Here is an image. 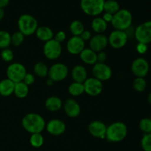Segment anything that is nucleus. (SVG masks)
Listing matches in <instances>:
<instances>
[{
  "label": "nucleus",
  "mask_w": 151,
  "mask_h": 151,
  "mask_svg": "<svg viewBox=\"0 0 151 151\" xmlns=\"http://www.w3.org/2000/svg\"><path fill=\"white\" fill-rule=\"evenodd\" d=\"M18 27L19 32L24 36H29L35 32L38 27L37 20L32 16L29 14H23L18 20Z\"/></svg>",
  "instance_id": "nucleus-4"
},
{
  "label": "nucleus",
  "mask_w": 151,
  "mask_h": 151,
  "mask_svg": "<svg viewBox=\"0 0 151 151\" xmlns=\"http://www.w3.org/2000/svg\"><path fill=\"white\" fill-rule=\"evenodd\" d=\"M150 119H151V118H150Z\"/></svg>",
  "instance_id": "nucleus-47"
},
{
  "label": "nucleus",
  "mask_w": 151,
  "mask_h": 151,
  "mask_svg": "<svg viewBox=\"0 0 151 151\" xmlns=\"http://www.w3.org/2000/svg\"><path fill=\"white\" fill-rule=\"evenodd\" d=\"M141 147L144 151H151V133L144 134L141 139Z\"/></svg>",
  "instance_id": "nucleus-35"
},
{
  "label": "nucleus",
  "mask_w": 151,
  "mask_h": 151,
  "mask_svg": "<svg viewBox=\"0 0 151 151\" xmlns=\"http://www.w3.org/2000/svg\"><path fill=\"white\" fill-rule=\"evenodd\" d=\"M54 83L55 82L52 81V80H51L50 78H49L47 81V86H52L53 84H54Z\"/></svg>",
  "instance_id": "nucleus-45"
},
{
  "label": "nucleus",
  "mask_w": 151,
  "mask_h": 151,
  "mask_svg": "<svg viewBox=\"0 0 151 151\" xmlns=\"http://www.w3.org/2000/svg\"><path fill=\"white\" fill-rule=\"evenodd\" d=\"M84 91L91 97H97L100 95L103 89V82L97 78H88L83 83Z\"/></svg>",
  "instance_id": "nucleus-11"
},
{
  "label": "nucleus",
  "mask_w": 151,
  "mask_h": 151,
  "mask_svg": "<svg viewBox=\"0 0 151 151\" xmlns=\"http://www.w3.org/2000/svg\"><path fill=\"white\" fill-rule=\"evenodd\" d=\"M29 93V86L24 82H19L15 83L14 92L13 94L19 99L25 98Z\"/></svg>",
  "instance_id": "nucleus-25"
},
{
  "label": "nucleus",
  "mask_w": 151,
  "mask_h": 151,
  "mask_svg": "<svg viewBox=\"0 0 151 151\" xmlns=\"http://www.w3.org/2000/svg\"><path fill=\"white\" fill-rule=\"evenodd\" d=\"M1 57L4 61L5 62H10L13 60L14 55H13V51L10 50L9 48L4 49L1 53Z\"/></svg>",
  "instance_id": "nucleus-36"
},
{
  "label": "nucleus",
  "mask_w": 151,
  "mask_h": 151,
  "mask_svg": "<svg viewBox=\"0 0 151 151\" xmlns=\"http://www.w3.org/2000/svg\"><path fill=\"white\" fill-rule=\"evenodd\" d=\"M44 139L41 134H31L29 137V143L35 148H39L44 145Z\"/></svg>",
  "instance_id": "nucleus-31"
},
{
  "label": "nucleus",
  "mask_w": 151,
  "mask_h": 151,
  "mask_svg": "<svg viewBox=\"0 0 151 151\" xmlns=\"http://www.w3.org/2000/svg\"><path fill=\"white\" fill-rule=\"evenodd\" d=\"M22 82H24L26 85H27L28 86H29L34 83V82H35V77H34V75H32V74L27 73L26 75H25Z\"/></svg>",
  "instance_id": "nucleus-37"
},
{
  "label": "nucleus",
  "mask_w": 151,
  "mask_h": 151,
  "mask_svg": "<svg viewBox=\"0 0 151 151\" xmlns=\"http://www.w3.org/2000/svg\"><path fill=\"white\" fill-rule=\"evenodd\" d=\"M69 74V69L66 65L62 63H56L49 69V78L54 82H60L63 81Z\"/></svg>",
  "instance_id": "nucleus-9"
},
{
  "label": "nucleus",
  "mask_w": 151,
  "mask_h": 151,
  "mask_svg": "<svg viewBox=\"0 0 151 151\" xmlns=\"http://www.w3.org/2000/svg\"><path fill=\"white\" fill-rule=\"evenodd\" d=\"M11 44V35L8 32L5 30L0 31V48H8Z\"/></svg>",
  "instance_id": "nucleus-30"
},
{
  "label": "nucleus",
  "mask_w": 151,
  "mask_h": 151,
  "mask_svg": "<svg viewBox=\"0 0 151 151\" xmlns=\"http://www.w3.org/2000/svg\"><path fill=\"white\" fill-rule=\"evenodd\" d=\"M134 36L138 43L147 44L151 42V21L139 25L134 30Z\"/></svg>",
  "instance_id": "nucleus-7"
},
{
  "label": "nucleus",
  "mask_w": 151,
  "mask_h": 151,
  "mask_svg": "<svg viewBox=\"0 0 151 151\" xmlns=\"http://www.w3.org/2000/svg\"><path fill=\"white\" fill-rule=\"evenodd\" d=\"M105 0H81V7L86 14L98 16L103 11Z\"/></svg>",
  "instance_id": "nucleus-5"
},
{
  "label": "nucleus",
  "mask_w": 151,
  "mask_h": 151,
  "mask_svg": "<svg viewBox=\"0 0 151 151\" xmlns=\"http://www.w3.org/2000/svg\"><path fill=\"white\" fill-rule=\"evenodd\" d=\"M63 109L66 114L71 118L78 117L81 111L79 103L72 98H68L65 100L63 103Z\"/></svg>",
  "instance_id": "nucleus-18"
},
{
  "label": "nucleus",
  "mask_w": 151,
  "mask_h": 151,
  "mask_svg": "<svg viewBox=\"0 0 151 151\" xmlns=\"http://www.w3.org/2000/svg\"><path fill=\"white\" fill-rule=\"evenodd\" d=\"M66 49L72 55H80L85 49V42L80 36H72L68 40Z\"/></svg>",
  "instance_id": "nucleus-16"
},
{
  "label": "nucleus",
  "mask_w": 151,
  "mask_h": 151,
  "mask_svg": "<svg viewBox=\"0 0 151 151\" xmlns=\"http://www.w3.org/2000/svg\"><path fill=\"white\" fill-rule=\"evenodd\" d=\"M139 128L145 134L151 133V119L150 118H143L139 122Z\"/></svg>",
  "instance_id": "nucleus-33"
},
{
  "label": "nucleus",
  "mask_w": 151,
  "mask_h": 151,
  "mask_svg": "<svg viewBox=\"0 0 151 151\" xmlns=\"http://www.w3.org/2000/svg\"><path fill=\"white\" fill-rule=\"evenodd\" d=\"M107 126L103 122L99 120L92 121L88 126V131L92 137L98 139L106 138Z\"/></svg>",
  "instance_id": "nucleus-15"
},
{
  "label": "nucleus",
  "mask_w": 151,
  "mask_h": 151,
  "mask_svg": "<svg viewBox=\"0 0 151 151\" xmlns=\"http://www.w3.org/2000/svg\"><path fill=\"white\" fill-rule=\"evenodd\" d=\"M35 33L38 39L44 41V42H47L50 40L53 39L54 38V33H53L52 30L50 27L46 26L39 27L37 28Z\"/></svg>",
  "instance_id": "nucleus-22"
},
{
  "label": "nucleus",
  "mask_w": 151,
  "mask_h": 151,
  "mask_svg": "<svg viewBox=\"0 0 151 151\" xmlns=\"http://www.w3.org/2000/svg\"><path fill=\"white\" fill-rule=\"evenodd\" d=\"M133 88L138 92H142L147 88V82L144 78H136L133 82Z\"/></svg>",
  "instance_id": "nucleus-32"
},
{
  "label": "nucleus",
  "mask_w": 151,
  "mask_h": 151,
  "mask_svg": "<svg viewBox=\"0 0 151 151\" xmlns=\"http://www.w3.org/2000/svg\"><path fill=\"white\" fill-rule=\"evenodd\" d=\"M43 52L44 56L49 60H56L62 53L61 44L55 39L50 40L44 44L43 47Z\"/></svg>",
  "instance_id": "nucleus-8"
},
{
  "label": "nucleus",
  "mask_w": 151,
  "mask_h": 151,
  "mask_svg": "<svg viewBox=\"0 0 151 151\" xmlns=\"http://www.w3.org/2000/svg\"><path fill=\"white\" fill-rule=\"evenodd\" d=\"M7 78L13 83L22 82L27 74L24 66L20 63H13L8 66L7 69Z\"/></svg>",
  "instance_id": "nucleus-6"
},
{
  "label": "nucleus",
  "mask_w": 151,
  "mask_h": 151,
  "mask_svg": "<svg viewBox=\"0 0 151 151\" xmlns=\"http://www.w3.org/2000/svg\"><path fill=\"white\" fill-rule=\"evenodd\" d=\"M108 23H106L103 18L97 17L93 19L91 22V28L97 34H103L107 29Z\"/></svg>",
  "instance_id": "nucleus-24"
},
{
  "label": "nucleus",
  "mask_w": 151,
  "mask_h": 151,
  "mask_svg": "<svg viewBox=\"0 0 151 151\" xmlns=\"http://www.w3.org/2000/svg\"><path fill=\"white\" fill-rule=\"evenodd\" d=\"M131 72L136 78H144L149 72V63L143 58H137L131 63Z\"/></svg>",
  "instance_id": "nucleus-13"
},
{
  "label": "nucleus",
  "mask_w": 151,
  "mask_h": 151,
  "mask_svg": "<svg viewBox=\"0 0 151 151\" xmlns=\"http://www.w3.org/2000/svg\"><path fill=\"white\" fill-rule=\"evenodd\" d=\"M69 30L73 36H81L85 28L82 22L79 20H74L69 25Z\"/></svg>",
  "instance_id": "nucleus-26"
},
{
  "label": "nucleus",
  "mask_w": 151,
  "mask_h": 151,
  "mask_svg": "<svg viewBox=\"0 0 151 151\" xmlns=\"http://www.w3.org/2000/svg\"><path fill=\"white\" fill-rule=\"evenodd\" d=\"M128 134L127 125L122 122H114L107 127L106 138L110 142H120Z\"/></svg>",
  "instance_id": "nucleus-2"
},
{
  "label": "nucleus",
  "mask_w": 151,
  "mask_h": 151,
  "mask_svg": "<svg viewBox=\"0 0 151 151\" xmlns=\"http://www.w3.org/2000/svg\"><path fill=\"white\" fill-rule=\"evenodd\" d=\"M33 71L36 76L39 77V78H45L48 75L49 69L44 63L38 62L34 66Z\"/></svg>",
  "instance_id": "nucleus-29"
},
{
  "label": "nucleus",
  "mask_w": 151,
  "mask_h": 151,
  "mask_svg": "<svg viewBox=\"0 0 151 151\" xmlns=\"http://www.w3.org/2000/svg\"><path fill=\"white\" fill-rule=\"evenodd\" d=\"M45 128L49 134L57 137L62 135L65 132L66 127L63 121L58 119H53L47 122Z\"/></svg>",
  "instance_id": "nucleus-17"
},
{
  "label": "nucleus",
  "mask_w": 151,
  "mask_h": 151,
  "mask_svg": "<svg viewBox=\"0 0 151 151\" xmlns=\"http://www.w3.org/2000/svg\"><path fill=\"white\" fill-rule=\"evenodd\" d=\"M80 58L86 64L94 65L97 62V52L90 48L84 49L80 54Z\"/></svg>",
  "instance_id": "nucleus-20"
},
{
  "label": "nucleus",
  "mask_w": 151,
  "mask_h": 151,
  "mask_svg": "<svg viewBox=\"0 0 151 151\" xmlns=\"http://www.w3.org/2000/svg\"><path fill=\"white\" fill-rule=\"evenodd\" d=\"M128 36L127 35L125 31L118 30V29H114L111 32L108 38V41L110 44L111 47H113L114 49H121L126 45L128 42Z\"/></svg>",
  "instance_id": "nucleus-10"
},
{
  "label": "nucleus",
  "mask_w": 151,
  "mask_h": 151,
  "mask_svg": "<svg viewBox=\"0 0 151 151\" xmlns=\"http://www.w3.org/2000/svg\"><path fill=\"white\" fill-rule=\"evenodd\" d=\"M80 37L82 38V40L84 41V42H86V41H89L92 36H91V33L90 31L84 30Z\"/></svg>",
  "instance_id": "nucleus-41"
},
{
  "label": "nucleus",
  "mask_w": 151,
  "mask_h": 151,
  "mask_svg": "<svg viewBox=\"0 0 151 151\" xmlns=\"http://www.w3.org/2000/svg\"><path fill=\"white\" fill-rule=\"evenodd\" d=\"M72 78L74 82L83 83L87 79V71L82 65H76L72 69Z\"/></svg>",
  "instance_id": "nucleus-19"
},
{
  "label": "nucleus",
  "mask_w": 151,
  "mask_h": 151,
  "mask_svg": "<svg viewBox=\"0 0 151 151\" xmlns=\"http://www.w3.org/2000/svg\"><path fill=\"white\" fill-rule=\"evenodd\" d=\"M113 16L114 15L110 14V13H105V14L103 16V19L106 23H109V22H111L112 19H113Z\"/></svg>",
  "instance_id": "nucleus-42"
},
{
  "label": "nucleus",
  "mask_w": 151,
  "mask_h": 151,
  "mask_svg": "<svg viewBox=\"0 0 151 151\" xmlns=\"http://www.w3.org/2000/svg\"><path fill=\"white\" fill-rule=\"evenodd\" d=\"M132 22L133 16L131 12L126 9H122L114 15L111 23L115 29L126 31L131 27Z\"/></svg>",
  "instance_id": "nucleus-3"
},
{
  "label": "nucleus",
  "mask_w": 151,
  "mask_h": 151,
  "mask_svg": "<svg viewBox=\"0 0 151 151\" xmlns=\"http://www.w3.org/2000/svg\"><path fill=\"white\" fill-rule=\"evenodd\" d=\"M24 40V35L19 31L11 35V44L14 47H19L23 43Z\"/></svg>",
  "instance_id": "nucleus-34"
},
{
  "label": "nucleus",
  "mask_w": 151,
  "mask_h": 151,
  "mask_svg": "<svg viewBox=\"0 0 151 151\" xmlns=\"http://www.w3.org/2000/svg\"><path fill=\"white\" fill-rule=\"evenodd\" d=\"M24 129L31 134H41L46 127V122L42 116L36 113H29L22 120Z\"/></svg>",
  "instance_id": "nucleus-1"
},
{
  "label": "nucleus",
  "mask_w": 151,
  "mask_h": 151,
  "mask_svg": "<svg viewBox=\"0 0 151 151\" xmlns=\"http://www.w3.org/2000/svg\"><path fill=\"white\" fill-rule=\"evenodd\" d=\"M147 101H148V103L151 105V92L149 94L148 97H147Z\"/></svg>",
  "instance_id": "nucleus-46"
},
{
  "label": "nucleus",
  "mask_w": 151,
  "mask_h": 151,
  "mask_svg": "<svg viewBox=\"0 0 151 151\" xmlns=\"http://www.w3.org/2000/svg\"><path fill=\"white\" fill-rule=\"evenodd\" d=\"M68 91L69 94L73 97H78L81 96V94H83L84 91V86L83 83H81L73 82L69 86L68 88Z\"/></svg>",
  "instance_id": "nucleus-28"
},
{
  "label": "nucleus",
  "mask_w": 151,
  "mask_h": 151,
  "mask_svg": "<svg viewBox=\"0 0 151 151\" xmlns=\"http://www.w3.org/2000/svg\"><path fill=\"white\" fill-rule=\"evenodd\" d=\"M137 51L139 54H145L147 51V44L138 43V44L137 45Z\"/></svg>",
  "instance_id": "nucleus-39"
},
{
  "label": "nucleus",
  "mask_w": 151,
  "mask_h": 151,
  "mask_svg": "<svg viewBox=\"0 0 151 151\" xmlns=\"http://www.w3.org/2000/svg\"><path fill=\"white\" fill-rule=\"evenodd\" d=\"M4 10H3L2 8H0V20H1V19L4 18Z\"/></svg>",
  "instance_id": "nucleus-44"
},
{
  "label": "nucleus",
  "mask_w": 151,
  "mask_h": 151,
  "mask_svg": "<svg viewBox=\"0 0 151 151\" xmlns=\"http://www.w3.org/2000/svg\"><path fill=\"white\" fill-rule=\"evenodd\" d=\"M66 33H65V32L60 30V31H58V32L54 35V38H53V39H55L56 41H58V43L61 44L62 42H63V41L66 40Z\"/></svg>",
  "instance_id": "nucleus-38"
},
{
  "label": "nucleus",
  "mask_w": 151,
  "mask_h": 151,
  "mask_svg": "<svg viewBox=\"0 0 151 151\" xmlns=\"http://www.w3.org/2000/svg\"><path fill=\"white\" fill-rule=\"evenodd\" d=\"M10 0H0V8H4L9 4Z\"/></svg>",
  "instance_id": "nucleus-43"
},
{
  "label": "nucleus",
  "mask_w": 151,
  "mask_h": 151,
  "mask_svg": "<svg viewBox=\"0 0 151 151\" xmlns=\"http://www.w3.org/2000/svg\"><path fill=\"white\" fill-rule=\"evenodd\" d=\"M119 10V4L115 0H107L104 2L103 5V11L106 13L114 15Z\"/></svg>",
  "instance_id": "nucleus-27"
},
{
  "label": "nucleus",
  "mask_w": 151,
  "mask_h": 151,
  "mask_svg": "<svg viewBox=\"0 0 151 151\" xmlns=\"http://www.w3.org/2000/svg\"><path fill=\"white\" fill-rule=\"evenodd\" d=\"M93 77L97 80L103 81H109L112 76V70L109 65L105 63H96L93 65Z\"/></svg>",
  "instance_id": "nucleus-12"
},
{
  "label": "nucleus",
  "mask_w": 151,
  "mask_h": 151,
  "mask_svg": "<svg viewBox=\"0 0 151 151\" xmlns=\"http://www.w3.org/2000/svg\"><path fill=\"white\" fill-rule=\"evenodd\" d=\"M106 58H107V55H106V52H104L103 51L97 53V63H105Z\"/></svg>",
  "instance_id": "nucleus-40"
},
{
  "label": "nucleus",
  "mask_w": 151,
  "mask_h": 151,
  "mask_svg": "<svg viewBox=\"0 0 151 151\" xmlns=\"http://www.w3.org/2000/svg\"><path fill=\"white\" fill-rule=\"evenodd\" d=\"M108 44V37L103 34H97L89 40V48L97 53L103 51Z\"/></svg>",
  "instance_id": "nucleus-14"
},
{
  "label": "nucleus",
  "mask_w": 151,
  "mask_h": 151,
  "mask_svg": "<svg viewBox=\"0 0 151 151\" xmlns=\"http://www.w3.org/2000/svg\"><path fill=\"white\" fill-rule=\"evenodd\" d=\"M63 106V101L61 99L56 96H51L45 101V107L48 111L55 112L60 110Z\"/></svg>",
  "instance_id": "nucleus-21"
},
{
  "label": "nucleus",
  "mask_w": 151,
  "mask_h": 151,
  "mask_svg": "<svg viewBox=\"0 0 151 151\" xmlns=\"http://www.w3.org/2000/svg\"><path fill=\"white\" fill-rule=\"evenodd\" d=\"M15 88V83L8 78L0 81V94L3 97H9L13 94Z\"/></svg>",
  "instance_id": "nucleus-23"
}]
</instances>
